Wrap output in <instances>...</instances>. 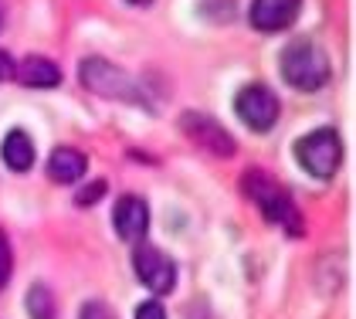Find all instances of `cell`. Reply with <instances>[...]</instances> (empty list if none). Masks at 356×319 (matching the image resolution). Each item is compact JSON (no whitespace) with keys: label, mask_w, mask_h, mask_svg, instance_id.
<instances>
[{"label":"cell","mask_w":356,"mask_h":319,"mask_svg":"<svg viewBox=\"0 0 356 319\" xmlns=\"http://www.w3.org/2000/svg\"><path fill=\"white\" fill-rule=\"evenodd\" d=\"M136 319H166V309L156 299H149V302H139L136 306Z\"/></svg>","instance_id":"cell-17"},{"label":"cell","mask_w":356,"mask_h":319,"mask_svg":"<svg viewBox=\"0 0 356 319\" xmlns=\"http://www.w3.org/2000/svg\"><path fill=\"white\" fill-rule=\"evenodd\" d=\"M234 109H238L241 123H245L251 133H268L275 123H278L282 102H278V95H275L268 85H248V88L238 92Z\"/></svg>","instance_id":"cell-7"},{"label":"cell","mask_w":356,"mask_h":319,"mask_svg":"<svg viewBox=\"0 0 356 319\" xmlns=\"http://www.w3.org/2000/svg\"><path fill=\"white\" fill-rule=\"evenodd\" d=\"M177 126L184 130L187 139H193L204 153H211L214 160H231L238 153L234 136L227 133L218 119H211V116H204V112H184V116L177 119Z\"/></svg>","instance_id":"cell-6"},{"label":"cell","mask_w":356,"mask_h":319,"mask_svg":"<svg viewBox=\"0 0 356 319\" xmlns=\"http://www.w3.org/2000/svg\"><path fill=\"white\" fill-rule=\"evenodd\" d=\"M79 81L92 95L102 99H119V102H133V106H146V95L139 88V81L122 72L119 65H112L106 58H85L79 65Z\"/></svg>","instance_id":"cell-3"},{"label":"cell","mask_w":356,"mask_h":319,"mask_svg":"<svg viewBox=\"0 0 356 319\" xmlns=\"http://www.w3.org/2000/svg\"><path fill=\"white\" fill-rule=\"evenodd\" d=\"M0 27H3V14H0Z\"/></svg>","instance_id":"cell-20"},{"label":"cell","mask_w":356,"mask_h":319,"mask_svg":"<svg viewBox=\"0 0 356 319\" xmlns=\"http://www.w3.org/2000/svg\"><path fill=\"white\" fill-rule=\"evenodd\" d=\"M85 166H88L85 153L72 150V146H58L51 160H48V177L55 184H79L85 177Z\"/></svg>","instance_id":"cell-11"},{"label":"cell","mask_w":356,"mask_h":319,"mask_svg":"<svg viewBox=\"0 0 356 319\" xmlns=\"http://www.w3.org/2000/svg\"><path fill=\"white\" fill-rule=\"evenodd\" d=\"M0 157H3V163H7L14 173L31 170V166H34V143H31V136L24 133V130H10V133L3 136Z\"/></svg>","instance_id":"cell-12"},{"label":"cell","mask_w":356,"mask_h":319,"mask_svg":"<svg viewBox=\"0 0 356 319\" xmlns=\"http://www.w3.org/2000/svg\"><path fill=\"white\" fill-rule=\"evenodd\" d=\"M278 68H282V79L289 81L292 88H299V92H316V88H323L329 81L326 52H323L316 41H309V38L292 41V45L282 52Z\"/></svg>","instance_id":"cell-2"},{"label":"cell","mask_w":356,"mask_h":319,"mask_svg":"<svg viewBox=\"0 0 356 319\" xmlns=\"http://www.w3.org/2000/svg\"><path fill=\"white\" fill-rule=\"evenodd\" d=\"M112 224H115V235L122 241H129V244L143 241L146 231H149V208H146V201L136 197V194L119 197L115 208H112Z\"/></svg>","instance_id":"cell-8"},{"label":"cell","mask_w":356,"mask_h":319,"mask_svg":"<svg viewBox=\"0 0 356 319\" xmlns=\"http://www.w3.org/2000/svg\"><path fill=\"white\" fill-rule=\"evenodd\" d=\"M14 79L21 81V85H28V88H55V85H61V68H58L55 61L41 58V54H31V58H24L17 65V75Z\"/></svg>","instance_id":"cell-10"},{"label":"cell","mask_w":356,"mask_h":319,"mask_svg":"<svg viewBox=\"0 0 356 319\" xmlns=\"http://www.w3.org/2000/svg\"><path fill=\"white\" fill-rule=\"evenodd\" d=\"M17 75V65H14V58L7 52H0V81H10Z\"/></svg>","instance_id":"cell-18"},{"label":"cell","mask_w":356,"mask_h":319,"mask_svg":"<svg viewBox=\"0 0 356 319\" xmlns=\"http://www.w3.org/2000/svg\"><path fill=\"white\" fill-rule=\"evenodd\" d=\"M296 160L302 163L305 173H312L319 180H329L339 170V163H343L339 133L336 130H312L309 136H302L296 143Z\"/></svg>","instance_id":"cell-4"},{"label":"cell","mask_w":356,"mask_h":319,"mask_svg":"<svg viewBox=\"0 0 356 319\" xmlns=\"http://www.w3.org/2000/svg\"><path fill=\"white\" fill-rule=\"evenodd\" d=\"M79 319H115L106 302H99V299H92V302H85L82 309H79Z\"/></svg>","instance_id":"cell-15"},{"label":"cell","mask_w":356,"mask_h":319,"mask_svg":"<svg viewBox=\"0 0 356 319\" xmlns=\"http://www.w3.org/2000/svg\"><path fill=\"white\" fill-rule=\"evenodd\" d=\"M133 268H136L139 282L149 289L153 295H170L173 286H177V265L173 258L153 248L149 241H136L133 244Z\"/></svg>","instance_id":"cell-5"},{"label":"cell","mask_w":356,"mask_h":319,"mask_svg":"<svg viewBox=\"0 0 356 319\" xmlns=\"http://www.w3.org/2000/svg\"><path fill=\"white\" fill-rule=\"evenodd\" d=\"M10 265H14V258H10V244H7L3 231H0V289H3L7 279H10Z\"/></svg>","instance_id":"cell-16"},{"label":"cell","mask_w":356,"mask_h":319,"mask_svg":"<svg viewBox=\"0 0 356 319\" xmlns=\"http://www.w3.org/2000/svg\"><path fill=\"white\" fill-rule=\"evenodd\" d=\"M106 190H109L106 180H92V184H85L82 190L75 194V204H79V208H92L99 197H106Z\"/></svg>","instance_id":"cell-14"},{"label":"cell","mask_w":356,"mask_h":319,"mask_svg":"<svg viewBox=\"0 0 356 319\" xmlns=\"http://www.w3.org/2000/svg\"><path fill=\"white\" fill-rule=\"evenodd\" d=\"M241 190L258 204V211L265 214V221L272 224H282L289 235H302V217L296 201L289 197V190L278 184L275 177L261 173V170H248L241 177Z\"/></svg>","instance_id":"cell-1"},{"label":"cell","mask_w":356,"mask_h":319,"mask_svg":"<svg viewBox=\"0 0 356 319\" xmlns=\"http://www.w3.org/2000/svg\"><path fill=\"white\" fill-rule=\"evenodd\" d=\"M302 0H254L251 3V24L265 34H275V31H285L299 17Z\"/></svg>","instance_id":"cell-9"},{"label":"cell","mask_w":356,"mask_h":319,"mask_svg":"<svg viewBox=\"0 0 356 319\" xmlns=\"http://www.w3.org/2000/svg\"><path fill=\"white\" fill-rule=\"evenodd\" d=\"M129 3H136V7H149L153 0H129Z\"/></svg>","instance_id":"cell-19"},{"label":"cell","mask_w":356,"mask_h":319,"mask_svg":"<svg viewBox=\"0 0 356 319\" xmlns=\"http://www.w3.org/2000/svg\"><path fill=\"white\" fill-rule=\"evenodd\" d=\"M24 306H28V316L31 319H55V299L48 293V286L34 282L24 295Z\"/></svg>","instance_id":"cell-13"}]
</instances>
